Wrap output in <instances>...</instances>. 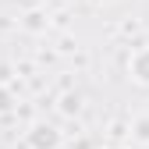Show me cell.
Segmentation results:
<instances>
[{
	"label": "cell",
	"instance_id": "1",
	"mask_svg": "<svg viewBox=\"0 0 149 149\" xmlns=\"http://www.w3.org/2000/svg\"><path fill=\"white\" fill-rule=\"evenodd\" d=\"M135 78L139 82H149V50L135 57Z\"/></svg>",
	"mask_w": 149,
	"mask_h": 149
}]
</instances>
